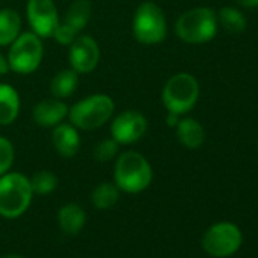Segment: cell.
Returning a JSON list of instances; mask_svg holds the SVG:
<instances>
[{
  "label": "cell",
  "mask_w": 258,
  "mask_h": 258,
  "mask_svg": "<svg viewBox=\"0 0 258 258\" xmlns=\"http://www.w3.org/2000/svg\"><path fill=\"white\" fill-rule=\"evenodd\" d=\"M114 114V102L108 94H91L69 109V120L76 129L93 131L103 126Z\"/></svg>",
  "instance_id": "obj_4"
},
{
  "label": "cell",
  "mask_w": 258,
  "mask_h": 258,
  "mask_svg": "<svg viewBox=\"0 0 258 258\" xmlns=\"http://www.w3.org/2000/svg\"><path fill=\"white\" fill-rule=\"evenodd\" d=\"M69 115V106L61 99H44L34 106L32 117L38 126L55 127Z\"/></svg>",
  "instance_id": "obj_13"
},
{
  "label": "cell",
  "mask_w": 258,
  "mask_h": 258,
  "mask_svg": "<svg viewBox=\"0 0 258 258\" xmlns=\"http://www.w3.org/2000/svg\"><path fill=\"white\" fill-rule=\"evenodd\" d=\"M52 145L61 157H75L81 148V137L78 134V129L72 123L56 124L52 133Z\"/></svg>",
  "instance_id": "obj_14"
},
{
  "label": "cell",
  "mask_w": 258,
  "mask_h": 258,
  "mask_svg": "<svg viewBox=\"0 0 258 258\" xmlns=\"http://www.w3.org/2000/svg\"><path fill=\"white\" fill-rule=\"evenodd\" d=\"M133 34L142 44H158L167 37V20L155 2H143L133 19Z\"/></svg>",
  "instance_id": "obj_6"
},
{
  "label": "cell",
  "mask_w": 258,
  "mask_h": 258,
  "mask_svg": "<svg viewBox=\"0 0 258 258\" xmlns=\"http://www.w3.org/2000/svg\"><path fill=\"white\" fill-rule=\"evenodd\" d=\"M161 97L169 112L187 114L199 99V82L190 73H176L166 82Z\"/></svg>",
  "instance_id": "obj_5"
},
{
  "label": "cell",
  "mask_w": 258,
  "mask_h": 258,
  "mask_svg": "<svg viewBox=\"0 0 258 258\" xmlns=\"http://www.w3.org/2000/svg\"><path fill=\"white\" fill-rule=\"evenodd\" d=\"M43 53H44L43 41L37 34L34 32L20 34L11 44L7 56L10 70L20 75L34 73L41 64Z\"/></svg>",
  "instance_id": "obj_7"
},
{
  "label": "cell",
  "mask_w": 258,
  "mask_h": 258,
  "mask_svg": "<svg viewBox=\"0 0 258 258\" xmlns=\"http://www.w3.org/2000/svg\"><path fill=\"white\" fill-rule=\"evenodd\" d=\"M78 88V73L73 69L58 72L50 81V93L56 99L70 97Z\"/></svg>",
  "instance_id": "obj_19"
},
{
  "label": "cell",
  "mask_w": 258,
  "mask_h": 258,
  "mask_svg": "<svg viewBox=\"0 0 258 258\" xmlns=\"http://www.w3.org/2000/svg\"><path fill=\"white\" fill-rule=\"evenodd\" d=\"M120 198V188L115 182H102L91 193V202L97 210H109L112 208Z\"/></svg>",
  "instance_id": "obj_21"
},
{
  "label": "cell",
  "mask_w": 258,
  "mask_h": 258,
  "mask_svg": "<svg viewBox=\"0 0 258 258\" xmlns=\"http://www.w3.org/2000/svg\"><path fill=\"white\" fill-rule=\"evenodd\" d=\"M0 258H23V256H20V255H5V256H0Z\"/></svg>",
  "instance_id": "obj_28"
},
{
  "label": "cell",
  "mask_w": 258,
  "mask_h": 258,
  "mask_svg": "<svg viewBox=\"0 0 258 258\" xmlns=\"http://www.w3.org/2000/svg\"><path fill=\"white\" fill-rule=\"evenodd\" d=\"M178 121H179V115L178 114H173V112H169V115H167V124L169 126H176Z\"/></svg>",
  "instance_id": "obj_26"
},
{
  "label": "cell",
  "mask_w": 258,
  "mask_h": 258,
  "mask_svg": "<svg viewBox=\"0 0 258 258\" xmlns=\"http://www.w3.org/2000/svg\"><path fill=\"white\" fill-rule=\"evenodd\" d=\"M176 137L187 149H199L205 142V129L193 117L181 118L176 124Z\"/></svg>",
  "instance_id": "obj_15"
},
{
  "label": "cell",
  "mask_w": 258,
  "mask_h": 258,
  "mask_svg": "<svg viewBox=\"0 0 258 258\" xmlns=\"http://www.w3.org/2000/svg\"><path fill=\"white\" fill-rule=\"evenodd\" d=\"M87 214L78 204H67L58 213V223L64 234L76 235L85 225Z\"/></svg>",
  "instance_id": "obj_17"
},
{
  "label": "cell",
  "mask_w": 258,
  "mask_h": 258,
  "mask_svg": "<svg viewBox=\"0 0 258 258\" xmlns=\"http://www.w3.org/2000/svg\"><path fill=\"white\" fill-rule=\"evenodd\" d=\"M91 17L90 0H76L70 5L58 28L53 32V38L64 46H70L72 41L84 31Z\"/></svg>",
  "instance_id": "obj_9"
},
{
  "label": "cell",
  "mask_w": 258,
  "mask_h": 258,
  "mask_svg": "<svg viewBox=\"0 0 258 258\" xmlns=\"http://www.w3.org/2000/svg\"><path fill=\"white\" fill-rule=\"evenodd\" d=\"M152 167L149 161L136 151L123 152L114 167V182L126 193H142L152 182Z\"/></svg>",
  "instance_id": "obj_1"
},
{
  "label": "cell",
  "mask_w": 258,
  "mask_h": 258,
  "mask_svg": "<svg viewBox=\"0 0 258 258\" xmlns=\"http://www.w3.org/2000/svg\"><path fill=\"white\" fill-rule=\"evenodd\" d=\"M217 25L229 34H241L246 29V17L241 11L232 7L222 8L217 14Z\"/></svg>",
  "instance_id": "obj_20"
},
{
  "label": "cell",
  "mask_w": 258,
  "mask_h": 258,
  "mask_svg": "<svg viewBox=\"0 0 258 258\" xmlns=\"http://www.w3.org/2000/svg\"><path fill=\"white\" fill-rule=\"evenodd\" d=\"M148 131V118L134 109L120 112L111 123V139L118 145H133Z\"/></svg>",
  "instance_id": "obj_11"
},
{
  "label": "cell",
  "mask_w": 258,
  "mask_h": 258,
  "mask_svg": "<svg viewBox=\"0 0 258 258\" xmlns=\"http://www.w3.org/2000/svg\"><path fill=\"white\" fill-rule=\"evenodd\" d=\"M22 19L14 10H0V46H11L20 35Z\"/></svg>",
  "instance_id": "obj_18"
},
{
  "label": "cell",
  "mask_w": 258,
  "mask_h": 258,
  "mask_svg": "<svg viewBox=\"0 0 258 258\" xmlns=\"http://www.w3.org/2000/svg\"><path fill=\"white\" fill-rule=\"evenodd\" d=\"M240 4L246 8H258V0H240Z\"/></svg>",
  "instance_id": "obj_27"
},
{
  "label": "cell",
  "mask_w": 258,
  "mask_h": 258,
  "mask_svg": "<svg viewBox=\"0 0 258 258\" xmlns=\"http://www.w3.org/2000/svg\"><path fill=\"white\" fill-rule=\"evenodd\" d=\"M243 243V234L235 223L219 222L207 229L202 238V246L207 253L216 258L234 255Z\"/></svg>",
  "instance_id": "obj_8"
},
{
  "label": "cell",
  "mask_w": 258,
  "mask_h": 258,
  "mask_svg": "<svg viewBox=\"0 0 258 258\" xmlns=\"http://www.w3.org/2000/svg\"><path fill=\"white\" fill-rule=\"evenodd\" d=\"M34 191L29 178L19 172L0 176V216L7 219L20 217L31 205Z\"/></svg>",
  "instance_id": "obj_3"
},
{
  "label": "cell",
  "mask_w": 258,
  "mask_h": 258,
  "mask_svg": "<svg viewBox=\"0 0 258 258\" xmlns=\"http://www.w3.org/2000/svg\"><path fill=\"white\" fill-rule=\"evenodd\" d=\"M100 59V49L96 40L90 35H78L69 50L70 67L78 73H90L93 72Z\"/></svg>",
  "instance_id": "obj_12"
},
{
  "label": "cell",
  "mask_w": 258,
  "mask_h": 258,
  "mask_svg": "<svg viewBox=\"0 0 258 258\" xmlns=\"http://www.w3.org/2000/svg\"><path fill=\"white\" fill-rule=\"evenodd\" d=\"M26 17L32 32L40 38L53 37V32L59 25V16L53 0H29Z\"/></svg>",
  "instance_id": "obj_10"
},
{
  "label": "cell",
  "mask_w": 258,
  "mask_h": 258,
  "mask_svg": "<svg viewBox=\"0 0 258 258\" xmlns=\"http://www.w3.org/2000/svg\"><path fill=\"white\" fill-rule=\"evenodd\" d=\"M20 112V97L14 87L0 84V124H11Z\"/></svg>",
  "instance_id": "obj_16"
},
{
  "label": "cell",
  "mask_w": 258,
  "mask_h": 258,
  "mask_svg": "<svg viewBox=\"0 0 258 258\" xmlns=\"http://www.w3.org/2000/svg\"><path fill=\"white\" fill-rule=\"evenodd\" d=\"M118 146L120 145L114 139H106V140L99 142L94 146V151H93L94 160L99 161V163H108V161H111L117 155Z\"/></svg>",
  "instance_id": "obj_23"
},
{
  "label": "cell",
  "mask_w": 258,
  "mask_h": 258,
  "mask_svg": "<svg viewBox=\"0 0 258 258\" xmlns=\"http://www.w3.org/2000/svg\"><path fill=\"white\" fill-rule=\"evenodd\" d=\"M10 72V64H8V58L0 53V75H7Z\"/></svg>",
  "instance_id": "obj_25"
},
{
  "label": "cell",
  "mask_w": 258,
  "mask_h": 258,
  "mask_svg": "<svg viewBox=\"0 0 258 258\" xmlns=\"http://www.w3.org/2000/svg\"><path fill=\"white\" fill-rule=\"evenodd\" d=\"M14 157H16V152H14L13 143L8 139L0 136V176L10 172L14 163Z\"/></svg>",
  "instance_id": "obj_24"
},
{
  "label": "cell",
  "mask_w": 258,
  "mask_h": 258,
  "mask_svg": "<svg viewBox=\"0 0 258 258\" xmlns=\"http://www.w3.org/2000/svg\"><path fill=\"white\" fill-rule=\"evenodd\" d=\"M217 16L211 8L199 7L185 11L175 23V34L188 44H204L217 34Z\"/></svg>",
  "instance_id": "obj_2"
},
{
  "label": "cell",
  "mask_w": 258,
  "mask_h": 258,
  "mask_svg": "<svg viewBox=\"0 0 258 258\" xmlns=\"http://www.w3.org/2000/svg\"><path fill=\"white\" fill-rule=\"evenodd\" d=\"M31 187L34 195H49L58 187V178L49 170L37 172L31 179Z\"/></svg>",
  "instance_id": "obj_22"
}]
</instances>
